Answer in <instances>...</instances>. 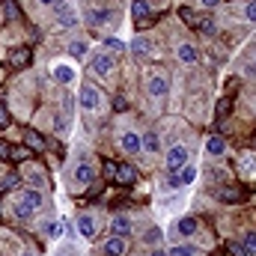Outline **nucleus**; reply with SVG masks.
<instances>
[{"mask_svg":"<svg viewBox=\"0 0 256 256\" xmlns=\"http://www.w3.org/2000/svg\"><path fill=\"white\" fill-rule=\"evenodd\" d=\"M248 72H250V74H256V60L250 63V68H248Z\"/></svg>","mask_w":256,"mask_h":256,"instance_id":"obj_42","label":"nucleus"},{"mask_svg":"<svg viewBox=\"0 0 256 256\" xmlns=\"http://www.w3.org/2000/svg\"><path fill=\"white\" fill-rule=\"evenodd\" d=\"M90 72L92 74H110L114 72V57L108 51H98L92 60H90Z\"/></svg>","mask_w":256,"mask_h":256,"instance_id":"obj_3","label":"nucleus"},{"mask_svg":"<svg viewBox=\"0 0 256 256\" xmlns=\"http://www.w3.org/2000/svg\"><path fill=\"white\" fill-rule=\"evenodd\" d=\"M15 185H18V176H15V173H12V176H9V179H6V182H3V185H0V188H3V191H6V188H15Z\"/></svg>","mask_w":256,"mask_h":256,"instance_id":"obj_35","label":"nucleus"},{"mask_svg":"<svg viewBox=\"0 0 256 256\" xmlns=\"http://www.w3.org/2000/svg\"><path fill=\"white\" fill-rule=\"evenodd\" d=\"M102 254H104V256H126L128 254V242L122 238V236H114V238H108V242H104Z\"/></svg>","mask_w":256,"mask_h":256,"instance_id":"obj_5","label":"nucleus"},{"mask_svg":"<svg viewBox=\"0 0 256 256\" xmlns=\"http://www.w3.org/2000/svg\"><path fill=\"white\" fill-rule=\"evenodd\" d=\"M167 256H196V250H194L191 244H176V248H170Z\"/></svg>","mask_w":256,"mask_h":256,"instance_id":"obj_26","label":"nucleus"},{"mask_svg":"<svg viewBox=\"0 0 256 256\" xmlns=\"http://www.w3.org/2000/svg\"><path fill=\"white\" fill-rule=\"evenodd\" d=\"M27 63H30V51H24V48H21V51H15V54H12V60H9L12 68H21V66H27Z\"/></svg>","mask_w":256,"mask_h":256,"instance_id":"obj_22","label":"nucleus"},{"mask_svg":"<svg viewBox=\"0 0 256 256\" xmlns=\"http://www.w3.org/2000/svg\"><path fill=\"white\" fill-rule=\"evenodd\" d=\"M98 104H102V96H98V90L96 86H80V108L84 110H98Z\"/></svg>","mask_w":256,"mask_h":256,"instance_id":"obj_4","label":"nucleus"},{"mask_svg":"<svg viewBox=\"0 0 256 256\" xmlns=\"http://www.w3.org/2000/svg\"><path fill=\"white\" fill-rule=\"evenodd\" d=\"M242 248H244V254L248 256H256V230H248V232H244Z\"/></svg>","mask_w":256,"mask_h":256,"instance_id":"obj_19","label":"nucleus"},{"mask_svg":"<svg viewBox=\"0 0 256 256\" xmlns=\"http://www.w3.org/2000/svg\"><path fill=\"white\" fill-rule=\"evenodd\" d=\"M21 200H27L33 208H42V206H45V196H42L39 188H24V191H21Z\"/></svg>","mask_w":256,"mask_h":256,"instance_id":"obj_12","label":"nucleus"},{"mask_svg":"<svg viewBox=\"0 0 256 256\" xmlns=\"http://www.w3.org/2000/svg\"><path fill=\"white\" fill-rule=\"evenodd\" d=\"M196 226H200V224H196V218H182L176 230H179V232H182V236L188 238V236H194V232H196Z\"/></svg>","mask_w":256,"mask_h":256,"instance_id":"obj_21","label":"nucleus"},{"mask_svg":"<svg viewBox=\"0 0 256 256\" xmlns=\"http://www.w3.org/2000/svg\"><path fill=\"white\" fill-rule=\"evenodd\" d=\"M131 15H134V24L143 27V21H149V3L146 0H134L131 3Z\"/></svg>","mask_w":256,"mask_h":256,"instance_id":"obj_7","label":"nucleus"},{"mask_svg":"<svg viewBox=\"0 0 256 256\" xmlns=\"http://www.w3.org/2000/svg\"><path fill=\"white\" fill-rule=\"evenodd\" d=\"M104 48H110V51H126V45H122L120 39H114V36H108V39H104Z\"/></svg>","mask_w":256,"mask_h":256,"instance_id":"obj_30","label":"nucleus"},{"mask_svg":"<svg viewBox=\"0 0 256 256\" xmlns=\"http://www.w3.org/2000/svg\"><path fill=\"white\" fill-rule=\"evenodd\" d=\"M131 51H134L137 57H149V51H152V45H149V42H146L143 36H137V39L131 42Z\"/></svg>","mask_w":256,"mask_h":256,"instance_id":"obj_20","label":"nucleus"},{"mask_svg":"<svg viewBox=\"0 0 256 256\" xmlns=\"http://www.w3.org/2000/svg\"><path fill=\"white\" fill-rule=\"evenodd\" d=\"M167 90H170V84H167L161 74H155V78H149V80H146V92H149V96H155V98L167 96Z\"/></svg>","mask_w":256,"mask_h":256,"instance_id":"obj_6","label":"nucleus"},{"mask_svg":"<svg viewBox=\"0 0 256 256\" xmlns=\"http://www.w3.org/2000/svg\"><path fill=\"white\" fill-rule=\"evenodd\" d=\"M176 176H179V185H194V179H196V167H194V164H185Z\"/></svg>","mask_w":256,"mask_h":256,"instance_id":"obj_18","label":"nucleus"},{"mask_svg":"<svg viewBox=\"0 0 256 256\" xmlns=\"http://www.w3.org/2000/svg\"><path fill=\"white\" fill-rule=\"evenodd\" d=\"M220 196H224V202H238V191H232V188L220 191Z\"/></svg>","mask_w":256,"mask_h":256,"instance_id":"obj_31","label":"nucleus"},{"mask_svg":"<svg viewBox=\"0 0 256 256\" xmlns=\"http://www.w3.org/2000/svg\"><path fill=\"white\" fill-rule=\"evenodd\" d=\"M200 3H202V6H206V9H214V6H218V3H220V0H200Z\"/></svg>","mask_w":256,"mask_h":256,"instance_id":"obj_38","label":"nucleus"},{"mask_svg":"<svg viewBox=\"0 0 256 256\" xmlns=\"http://www.w3.org/2000/svg\"><path fill=\"white\" fill-rule=\"evenodd\" d=\"M92 176H96V170H92L90 164H78V167H74V185H90Z\"/></svg>","mask_w":256,"mask_h":256,"instance_id":"obj_9","label":"nucleus"},{"mask_svg":"<svg viewBox=\"0 0 256 256\" xmlns=\"http://www.w3.org/2000/svg\"><path fill=\"white\" fill-rule=\"evenodd\" d=\"M110 232H114V236H122V238H126L128 232H131V220H128V218H122V214H116V218L110 220Z\"/></svg>","mask_w":256,"mask_h":256,"instance_id":"obj_11","label":"nucleus"},{"mask_svg":"<svg viewBox=\"0 0 256 256\" xmlns=\"http://www.w3.org/2000/svg\"><path fill=\"white\" fill-rule=\"evenodd\" d=\"M90 21H92V24H108V21H110V9H102V12H90Z\"/></svg>","mask_w":256,"mask_h":256,"instance_id":"obj_27","label":"nucleus"},{"mask_svg":"<svg viewBox=\"0 0 256 256\" xmlns=\"http://www.w3.org/2000/svg\"><path fill=\"white\" fill-rule=\"evenodd\" d=\"M230 254H232V256H248V254H244V248H242V244H230Z\"/></svg>","mask_w":256,"mask_h":256,"instance_id":"obj_36","label":"nucleus"},{"mask_svg":"<svg viewBox=\"0 0 256 256\" xmlns=\"http://www.w3.org/2000/svg\"><path fill=\"white\" fill-rule=\"evenodd\" d=\"M78 232H80L84 238H92V236H96V220H92V214H78Z\"/></svg>","mask_w":256,"mask_h":256,"instance_id":"obj_8","label":"nucleus"},{"mask_svg":"<svg viewBox=\"0 0 256 256\" xmlns=\"http://www.w3.org/2000/svg\"><path fill=\"white\" fill-rule=\"evenodd\" d=\"M54 21L60 24V27H74V21H78V15H74V6H68V3H57L54 6Z\"/></svg>","mask_w":256,"mask_h":256,"instance_id":"obj_2","label":"nucleus"},{"mask_svg":"<svg viewBox=\"0 0 256 256\" xmlns=\"http://www.w3.org/2000/svg\"><path fill=\"white\" fill-rule=\"evenodd\" d=\"M33 212H36V208H33V206H30L27 200H21V196L15 200V218H21V220H27V218H30Z\"/></svg>","mask_w":256,"mask_h":256,"instance_id":"obj_17","label":"nucleus"},{"mask_svg":"<svg viewBox=\"0 0 256 256\" xmlns=\"http://www.w3.org/2000/svg\"><path fill=\"white\" fill-rule=\"evenodd\" d=\"M134 179H137V170H134V167H128V164H120V167H116V182L131 185Z\"/></svg>","mask_w":256,"mask_h":256,"instance_id":"obj_16","label":"nucleus"},{"mask_svg":"<svg viewBox=\"0 0 256 256\" xmlns=\"http://www.w3.org/2000/svg\"><path fill=\"white\" fill-rule=\"evenodd\" d=\"M39 3H42V6H51V9H54V6H57L60 0H39Z\"/></svg>","mask_w":256,"mask_h":256,"instance_id":"obj_40","label":"nucleus"},{"mask_svg":"<svg viewBox=\"0 0 256 256\" xmlns=\"http://www.w3.org/2000/svg\"><path fill=\"white\" fill-rule=\"evenodd\" d=\"M68 54H72V57H86V42H84V39L72 42V45H68Z\"/></svg>","mask_w":256,"mask_h":256,"instance_id":"obj_24","label":"nucleus"},{"mask_svg":"<svg viewBox=\"0 0 256 256\" xmlns=\"http://www.w3.org/2000/svg\"><path fill=\"white\" fill-rule=\"evenodd\" d=\"M54 74H57V80H60V84H68V80L74 78V72H72L68 66H57V68H54Z\"/></svg>","mask_w":256,"mask_h":256,"instance_id":"obj_25","label":"nucleus"},{"mask_svg":"<svg viewBox=\"0 0 256 256\" xmlns=\"http://www.w3.org/2000/svg\"><path fill=\"white\" fill-rule=\"evenodd\" d=\"M30 155V149H24V146H15V149H9V158L12 161H24Z\"/></svg>","mask_w":256,"mask_h":256,"instance_id":"obj_28","label":"nucleus"},{"mask_svg":"<svg viewBox=\"0 0 256 256\" xmlns=\"http://www.w3.org/2000/svg\"><path fill=\"white\" fill-rule=\"evenodd\" d=\"M206 152H208V155H224V152H226L224 137H218V134H214V137H208V140H206Z\"/></svg>","mask_w":256,"mask_h":256,"instance_id":"obj_15","label":"nucleus"},{"mask_svg":"<svg viewBox=\"0 0 256 256\" xmlns=\"http://www.w3.org/2000/svg\"><path fill=\"white\" fill-rule=\"evenodd\" d=\"M196 27H200L202 33H214V24H212V18H196Z\"/></svg>","mask_w":256,"mask_h":256,"instance_id":"obj_29","label":"nucleus"},{"mask_svg":"<svg viewBox=\"0 0 256 256\" xmlns=\"http://www.w3.org/2000/svg\"><path fill=\"white\" fill-rule=\"evenodd\" d=\"M226 114H230V98H224V102L218 104V120H224Z\"/></svg>","mask_w":256,"mask_h":256,"instance_id":"obj_32","label":"nucleus"},{"mask_svg":"<svg viewBox=\"0 0 256 256\" xmlns=\"http://www.w3.org/2000/svg\"><path fill=\"white\" fill-rule=\"evenodd\" d=\"M21 256H36V254H27V250H24V254H21Z\"/></svg>","mask_w":256,"mask_h":256,"instance_id":"obj_43","label":"nucleus"},{"mask_svg":"<svg viewBox=\"0 0 256 256\" xmlns=\"http://www.w3.org/2000/svg\"><path fill=\"white\" fill-rule=\"evenodd\" d=\"M9 126V114H6V108H0V128Z\"/></svg>","mask_w":256,"mask_h":256,"instance_id":"obj_37","label":"nucleus"},{"mask_svg":"<svg viewBox=\"0 0 256 256\" xmlns=\"http://www.w3.org/2000/svg\"><path fill=\"white\" fill-rule=\"evenodd\" d=\"M122 149H126L128 155H137V152H140V137H137L134 131H126V134H122Z\"/></svg>","mask_w":256,"mask_h":256,"instance_id":"obj_13","label":"nucleus"},{"mask_svg":"<svg viewBox=\"0 0 256 256\" xmlns=\"http://www.w3.org/2000/svg\"><path fill=\"white\" fill-rule=\"evenodd\" d=\"M149 256H167V254H164V250H152Z\"/></svg>","mask_w":256,"mask_h":256,"instance_id":"obj_41","label":"nucleus"},{"mask_svg":"<svg viewBox=\"0 0 256 256\" xmlns=\"http://www.w3.org/2000/svg\"><path fill=\"white\" fill-rule=\"evenodd\" d=\"M188 155H191V152H188V146H182V143H179V146H173V149L167 152V173H179V170L188 164Z\"/></svg>","mask_w":256,"mask_h":256,"instance_id":"obj_1","label":"nucleus"},{"mask_svg":"<svg viewBox=\"0 0 256 256\" xmlns=\"http://www.w3.org/2000/svg\"><path fill=\"white\" fill-rule=\"evenodd\" d=\"M27 182H30L33 188H42V173H30V176H27Z\"/></svg>","mask_w":256,"mask_h":256,"instance_id":"obj_34","label":"nucleus"},{"mask_svg":"<svg viewBox=\"0 0 256 256\" xmlns=\"http://www.w3.org/2000/svg\"><path fill=\"white\" fill-rule=\"evenodd\" d=\"M158 146H161V143H158V134H155V131H146V134L140 137V149H146L149 155L158 152Z\"/></svg>","mask_w":256,"mask_h":256,"instance_id":"obj_14","label":"nucleus"},{"mask_svg":"<svg viewBox=\"0 0 256 256\" xmlns=\"http://www.w3.org/2000/svg\"><path fill=\"white\" fill-rule=\"evenodd\" d=\"M0 158H9V146L6 143H0Z\"/></svg>","mask_w":256,"mask_h":256,"instance_id":"obj_39","label":"nucleus"},{"mask_svg":"<svg viewBox=\"0 0 256 256\" xmlns=\"http://www.w3.org/2000/svg\"><path fill=\"white\" fill-rule=\"evenodd\" d=\"M176 54H179V60H182L185 66H194L196 60H200V51H196L194 45H188V42H185V45H179V51H176Z\"/></svg>","mask_w":256,"mask_h":256,"instance_id":"obj_10","label":"nucleus"},{"mask_svg":"<svg viewBox=\"0 0 256 256\" xmlns=\"http://www.w3.org/2000/svg\"><path fill=\"white\" fill-rule=\"evenodd\" d=\"M244 15H248V21H256V0H250V3L244 6Z\"/></svg>","mask_w":256,"mask_h":256,"instance_id":"obj_33","label":"nucleus"},{"mask_svg":"<svg viewBox=\"0 0 256 256\" xmlns=\"http://www.w3.org/2000/svg\"><path fill=\"white\" fill-rule=\"evenodd\" d=\"M24 140H27V146H33V149H39V152L45 149V143H42V137H39L36 131H30V128L24 131Z\"/></svg>","mask_w":256,"mask_h":256,"instance_id":"obj_23","label":"nucleus"}]
</instances>
